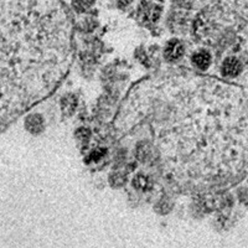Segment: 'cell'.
I'll return each instance as SVG.
<instances>
[{
    "label": "cell",
    "instance_id": "52a82bcc",
    "mask_svg": "<svg viewBox=\"0 0 248 248\" xmlns=\"http://www.w3.org/2000/svg\"><path fill=\"white\" fill-rule=\"evenodd\" d=\"M93 0H74L75 8L78 10V12H83L86 9L90 8L92 5Z\"/></svg>",
    "mask_w": 248,
    "mask_h": 248
},
{
    "label": "cell",
    "instance_id": "5b68a950",
    "mask_svg": "<svg viewBox=\"0 0 248 248\" xmlns=\"http://www.w3.org/2000/svg\"><path fill=\"white\" fill-rule=\"evenodd\" d=\"M192 63L200 70H206L211 65V55L205 50H201L192 56Z\"/></svg>",
    "mask_w": 248,
    "mask_h": 248
},
{
    "label": "cell",
    "instance_id": "277c9868",
    "mask_svg": "<svg viewBox=\"0 0 248 248\" xmlns=\"http://www.w3.org/2000/svg\"><path fill=\"white\" fill-rule=\"evenodd\" d=\"M183 54H184V46L181 45L179 41H176V40L171 41V43L167 46V48H165V52H164V55H165V59L169 60V61L178 60L179 57L183 56Z\"/></svg>",
    "mask_w": 248,
    "mask_h": 248
},
{
    "label": "cell",
    "instance_id": "7a4b0ae2",
    "mask_svg": "<svg viewBox=\"0 0 248 248\" xmlns=\"http://www.w3.org/2000/svg\"><path fill=\"white\" fill-rule=\"evenodd\" d=\"M72 54L70 23L55 0H0V136L56 90Z\"/></svg>",
    "mask_w": 248,
    "mask_h": 248
},
{
    "label": "cell",
    "instance_id": "6da1fadb",
    "mask_svg": "<svg viewBox=\"0 0 248 248\" xmlns=\"http://www.w3.org/2000/svg\"><path fill=\"white\" fill-rule=\"evenodd\" d=\"M118 128L152 133L164 169L195 185L232 176L248 154V108L223 82L199 76L147 79L129 93Z\"/></svg>",
    "mask_w": 248,
    "mask_h": 248
},
{
    "label": "cell",
    "instance_id": "8992f818",
    "mask_svg": "<svg viewBox=\"0 0 248 248\" xmlns=\"http://www.w3.org/2000/svg\"><path fill=\"white\" fill-rule=\"evenodd\" d=\"M61 106L62 109L70 114V113L74 110L75 106H76V101H75L74 97H66V98L61 102Z\"/></svg>",
    "mask_w": 248,
    "mask_h": 248
},
{
    "label": "cell",
    "instance_id": "3957f363",
    "mask_svg": "<svg viewBox=\"0 0 248 248\" xmlns=\"http://www.w3.org/2000/svg\"><path fill=\"white\" fill-rule=\"evenodd\" d=\"M242 70H243L242 62L234 56L227 57V59L223 61L222 67H221V72H222L223 76L231 77V78L238 76V75L242 72Z\"/></svg>",
    "mask_w": 248,
    "mask_h": 248
}]
</instances>
